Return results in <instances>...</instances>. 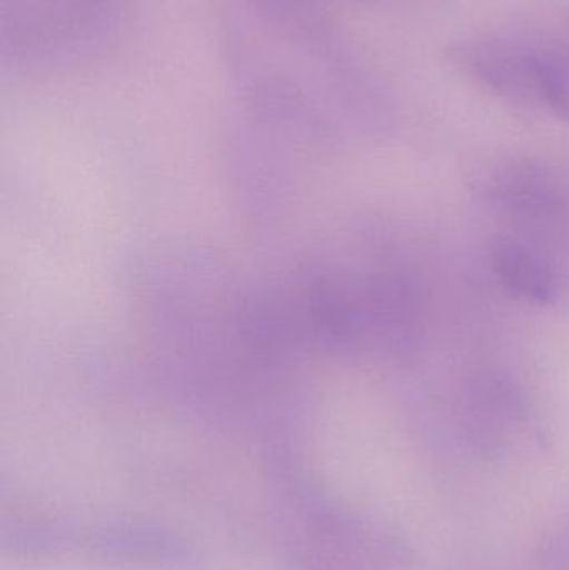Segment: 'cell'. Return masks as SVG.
Returning <instances> with one entry per match:
<instances>
[{
    "label": "cell",
    "mask_w": 569,
    "mask_h": 570,
    "mask_svg": "<svg viewBox=\"0 0 569 570\" xmlns=\"http://www.w3.org/2000/svg\"><path fill=\"white\" fill-rule=\"evenodd\" d=\"M491 269L501 287L524 304L547 307L558 297L553 267L537 250L510 237L491 247Z\"/></svg>",
    "instance_id": "obj_3"
},
{
    "label": "cell",
    "mask_w": 569,
    "mask_h": 570,
    "mask_svg": "<svg viewBox=\"0 0 569 570\" xmlns=\"http://www.w3.org/2000/svg\"><path fill=\"white\" fill-rule=\"evenodd\" d=\"M477 183L483 194L513 216L551 219L565 206L563 190L555 174L528 159L498 160L480 174Z\"/></svg>",
    "instance_id": "obj_2"
},
{
    "label": "cell",
    "mask_w": 569,
    "mask_h": 570,
    "mask_svg": "<svg viewBox=\"0 0 569 570\" xmlns=\"http://www.w3.org/2000/svg\"><path fill=\"white\" fill-rule=\"evenodd\" d=\"M481 83L518 102L569 119V39L547 33L490 37L464 53Z\"/></svg>",
    "instance_id": "obj_1"
}]
</instances>
